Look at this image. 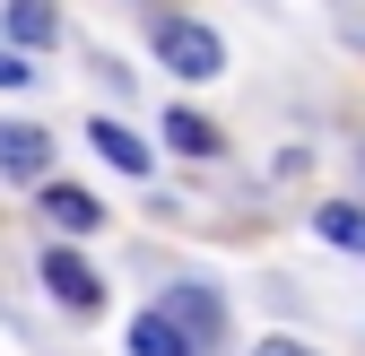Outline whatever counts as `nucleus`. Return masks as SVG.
I'll return each instance as SVG.
<instances>
[{
  "mask_svg": "<svg viewBox=\"0 0 365 356\" xmlns=\"http://www.w3.org/2000/svg\"><path fill=\"white\" fill-rule=\"evenodd\" d=\"M157 61H165L174 78H217V70H226V43H217V26H200V18H165V26H157Z\"/></svg>",
  "mask_w": 365,
  "mask_h": 356,
  "instance_id": "nucleus-1",
  "label": "nucleus"
},
{
  "mask_svg": "<svg viewBox=\"0 0 365 356\" xmlns=\"http://www.w3.org/2000/svg\"><path fill=\"white\" fill-rule=\"evenodd\" d=\"M61 18H53V0H9V43H53Z\"/></svg>",
  "mask_w": 365,
  "mask_h": 356,
  "instance_id": "nucleus-8",
  "label": "nucleus"
},
{
  "mask_svg": "<svg viewBox=\"0 0 365 356\" xmlns=\"http://www.w3.org/2000/svg\"><path fill=\"white\" fill-rule=\"evenodd\" d=\"M322 244H339V252H365V209H348V200H322Z\"/></svg>",
  "mask_w": 365,
  "mask_h": 356,
  "instance_id": "nucleus-9",
  "label": "nucleus"
},
{
  "mask_svg": "<svg viewBox=\"0 0 365 356\" xmlns=\"http://www.w3.org/2000/svg\"><path fill=\"white\" fill-rule=\"evenodd\" d=\"M252 356H313V347H296V339H261Z\"/></svg>",
  "mask_w": 365,
  "mask_h": 356,
  "instance_id": "nucleus-12",
  "label": "nucleus"
},
{
  "mask_svg": "<svg viewBox=\"0 0 365 356\" xmlns=\"http://www.w3.org/2000/svg\"><path fill=\"white\" fill-rule=\"evenodd\" d=\"M165 140H174L182 157H217V122L192 113V105H174V113H165Z\"/></svg>",
  "mask_w": 365,
  "mask_h": 356,
  "instance_id": "nucleus-7",
  "label": "nucleus"
},
{
  "mask_svg": "<svg viewBox=\"0 0 365 356\" xmlns=\"http://www.w3.org/2000/svg\"><path fill=\"white\" fill-rule=\"evenodd\" d=\"M43 165H53V130H35V122H0V174H9V183H35Z\"/></svg>",
  "mask_w": 365,
  "mask_h": 356,
  "instance_id": "nucleus-4",
  "label": "nucleus"
},
{
  "mask_svg": "<svg viewBox=\"0 0 365 356\" xmlns=\"http://www.w3.org/2000/svg\"><path fill=\"white\" fill-rule=\"evenodd\" d=\"M87 140L105 148V165H122V174H148V140H140V130H122V122H87Z\"/></svg>",
  "mask_w": 365,
  "mask_h": 356,
  "instance_id": "nucleus-6",
  "label": "nucleus"
},
{
  "mask_svg": "<svg viewBox=\"0 0 365 356\" xmlns=\"http://www.w3.org/2000/svg\"><path fill=\"white\" fill-rule=\"evenodd\" d=\"M157 322L192 347V356H209L217 339H226V304L209 295V287H165V304H157Z\"/></svg>",
  "mask_w": 365,
  "mask_h": 356,
  "instance_id": "nucleus-2",
  "label": "nucleus"
},
{
  "mask_svg": "<svg viewBox=\"0 0 365 356\" xmlns=\"http://www.w3.org/2000/svg\"><path fill=\"white\" fill-rule=\"evenodd\" d=\"M26 78H35V70H26V61L9 53V43H0V87H26Z\"/></svg>",
  "mask_w": 365,
  "mask_h": 356,
  "instance_id": "nucleus-11",
  "label": "nucleus"
},
{
  "mask_svg": "<svg viewBox=\"0 0 365 356\" xmlns=\"http://www.w3.org/2000/svg\"><path fill=\"white\" fill-rule=\"evenodd\" d=\"M130 356H192V347H182L157 313H140V330H130Z\"/></svg>",
  "mask_w": 365,
  "mask_h": 356,
  "instance_id": "nucleus-10",
  "label": "nucleus"
},
{
  "mask_svg": "<svg viewBox=\"0 0 365 356\" xmlns=\"http://www.w3.org/2000/svg\"><path fill=\"white\" fill-rule=\"evenodd\" d=\"M43 287H53L61 304H70V313H96V304H105V278L96 270H87V261L61 244V252H43Z\"/></svg>",
  "mask_w": 365,
  "mask_h": 356,
  "instance_id": "nucleus-3",
  "label": "nucleus"
},
{
  "mask_svg": "<svg viewBox=\"0 0 365 356\" xmlns=\"http://www.w3.org/2000/svg\"><path fill=\"white\" fill-rule=\"evenodd\" d=\"M43 217H53L61 235H96V226H105V200L78 192V183H43Z\"/></svg>",
  "mask_w": 365,
  "mask_h": 356,
  "instance_id": "nucleus-5",
  "label": "nucleus"
}]
</instances>
